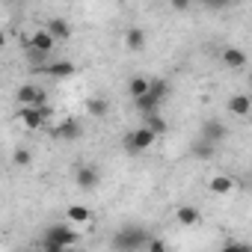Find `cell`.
<instances>
[{
  "label": "cell",
  "instance_id": "9a60e30c",
  "mask_svg": "<svg viewBox=\"0 0 252 252\" xmlns=\"http://www.w3.org/2000/svg\"><path fill=\"white\" fill-rule=\"evenodd\" d=\"M48 30H51V36L57 39V42H65V39H71V24L65 21V18H48V24H45Z\"/></svg>",
  "mask_w": 252,
  "mask_h": 252
},
{
  "label": "cell",
  "instance_id": "ffe728a7",
  "mask_svg": "<svg viewBox=\"0 0 252 252\" xmlns=\"http://www.w3.org/2000/svg\"><path fill=\"white\" fill-rule=\"evenodd\" d=\"M143 125H149V128L158 134V137H163L166 131H169V125H166V119L160 116V113H152V116H143Z\"/></svg>",
  "mask_w": 252,
  "mask_h": 252
},
{
  "label": "cell",
  "instance_id": "d4e9b609",
  "mask_svg": "<svg viewBox=\"0 0 252 252\" xmlns=\"http://www.w3.org/2000/svg\"><path fill=\"white\" fill-rule=\"evenodd\" d=\"M169 3H172V9H175V12H187L193 0H169Z\"/></svg>",
  "mask_w": 252,
  "mask_h": 252
},
{
  "label": "cell",
  "instance_id": "ac0fdd59",
  "mask_svg": "<svg viewBox=\"0 0 252 252\" xmlns=\"http://www.w3.org/2000/svg\"><path fill=\"white\" fill-rule=\"evenodd\" d=\"M65 217H68V222H74V225H86V222H92V211L83 208V205H71V208L65 211Z\"/></svg>",
  "mask_w": 252,
  "mask_h": 252
},
{
  "label": "cell",
  "instance_id": "8fae6325",
  "mask_svg": "<svg viewBox=\"0 0 252 252\" xmlns=\"http://www.w3.org/2000/svg\"><path fill=\"white\" fill-rule=\"evenodd\" d=\"M220 60H222L225 68H243V65L249 63V57H246L243 48H225V51L220 54Z\"/></svg>",
  "mask_w": 252,
  "mask_h": 252
},
{
  "label": "cell",
  "instance_id": "4316f807",
  "mask_svg": "<svg viewBox=\"0 0 252 252\" xmlns=\"http://www.w3.org/2000/svg\"><path fill=\"white\" fill-rule=\"evenodd\" d=\"M249 86H252V71H249Z\"/></svg>",
  "mask_w": 252,
  "mask_h": 252
},
{
  "label": "cell",
  "instance_id": "5b68a950",
  "mask_svg": "<svg viewBox=\"0 0 252 252\" xmlns=\"http://www.w3.org/2000/svg\"><path fill=\"white\" fill-rule=\"evenodd\" d=\"M18 119H21V125H24L27 131H39V128H45L48 119H51V107H48V104H39V107H21Z\"/></svg>",
  "mask_w": 252,
  "mask_h": 252
},
{
  "label": "cell",
  "instance_id": "7402d4cb",
  "mask_svg": "<svg viewBox=\"0 0 252 252\" xmlns=\"http://www.w3.org/2000/svg\"><path fill=\"white\" fill-rule=\"evenodd\" d=\"M12 160H15V166H27V163H30V160H33V158H30V152H27V149H18V152H15V158H12Z\"/></svg>",
  "mask_w": 252,
  "mask_h": 252
},
{
  "label": "cell",
  "instance_id": "52a82bcc",
  "mask_svg": "<svg viewBox=\"0 0 252 252\" xmlns=\"http://www.w3.org/2000/svg\"><path fill=\"white\" fill-rule=\"evenodd\" d=\"M18 104L21 107H39V104H48V95H45L42 86L24 83V86H18Z\"/></svg>",
  "mask_w": 252,
  "mask_h": 252
},
{
  "label": "cell",
  "instance_id": "6da1fadb",
  "mask_svg": "<svg viewBox=\"0 0 252 252\" xmlns=\"http://www.w3.org/2000/svg\"><path fill=\"white\" fill-rule=\"evenodd\" d=\"M166 95H169V83H166L163 77H152L149 92L140 95V98H134V107H137L140 116H152V113L160 110V104L166 101Z\"/></svg>",
  "mask_w": 252,
  "mask_h": 252
},
{
  "label": "cell",
  "instance_id": "cb8c5ba5",
  "mask_svg": "<svg viewBox=\"0 0 252 252\" xmlns=\"http://www.w3.org/2000/svg\"><path fill=\"white\" fill-rule=\"evenodd\" d=\"M146 249H149V252H163V249H166V243H163V240H155V237H149Z\"/></svg>",
  "mask_w": 252,
  "mask_h": 252
},
{
  "label": "cell",
  "instance_id": "9c48e42d",
  "mask_svg": "<svg viewBox=\"0 0 252 252\" xmlns=\"http://www.w3.org/2000/svg\"><path fill=\"white\" fill-rule=\"evenodd\" d=\"M199 137H205V140H211V143H222L225 137H228V128L220 122V119H205L202 122V128H199Z\"/></svg>",
  "mask_w": 252,
  "mask_h": 252
},
{
  "label": "cell",
  "instance_id": "ba28073f",
  "mask_svg": "<svg viewBox=\"0 0 252 252\" xmlns=\"http://www.w3.org/2000/svg\"><path fill=\"white\" fill-rule=\"evenodd\" d=\"M74 184L89 193V190H95V187L101 184V172H98L95 166H89V163H80V166L74 169Z\"/></svg>",
  "mask_w": 252,
  "mask_h": 252
},
{
  "label": "cell",
  "instance_id": "5bb4252c",
  "mask_svg": "<svg viewBox=\"0 0 252 252\" xmlns=\"http://www.w3.org/2000/svg\"><path fill=\"white\" fill-rule=\"evenodd\" d=\"M175 220H178L184 228H193V225H199L202 214H199V208H193V205H178V208H175Z\"/></svg>",
  "mask_w": 252,
  "mask_h": 252
},
{
  "label": "cell",
  "instance_id": "30bf717a",
  "mask_svg": "<svg viewBox=\"0 0 252 252\" xmlns=\"http://www.w3.org/2000/svg\"><path fill=\"white\" fill-rule=\"evenodd\" d=\"M225 107H228L231 116H249V113H252V98H249L246 92H234Z\"/></svg>",
  "mask_w": 252,
  "mask_h": 252
},
{
  "label": "cell",
  "instance_id": "8992f818",
  "mask_svg": "<svg viewBox=\"0 0 252 252\" xmlns=\"http://www.w3.org/2000/svg\"><path fill=\"white\" fill-rule=\"evenodd\" d=\"M51 134H54V140L74 143V140H80V137H83V125H80L77 119H63L60 125H54V128H51Z\"/></svg>",
  "mask_w": 252,
  "mask_h": 252
},
{
  "label": "cell",
  "instance_id": "e0dca14e",
  "mask_svg": "<svg viewBox=\"0 0 252 252\" xmlns=\"http://www.w3.org/2000/svg\"><path fill=\"white\" fill-rule=\"evenodd\" d=\"M125 48L128 51H143L146 48V30H140V27L125 30Z\"/></svg>",
  "mask_w": 252,
  "mask_h": 252
},
{
  "label": "cell",
  "instance_id": "3957f363",
  "mask_svg": "<svg viewBox=\"0 0 252 252\" xmlns=\"http://www.w3.org/2000/svg\"><path fill=\"white\" fill-rule=\"evenodd\" d=\"M77 243V231H74V222H54L48 231H45V240L42 246L48 252H60V249H68Z\"/></svg>",
  "mask_w": 252,
  "mask_h": 252
},
{
  "label": "cell",
  "instance_id": "d6986e66",
  "mask_svg": "<svg viewBox=\"0 0 252 252\" xmlns=\"http://www.w3.org/2000/svg\"><path fill=\"white\" fill-rule=\"evenodd\" d=\"M149 86H152V77H143V74H134V77L128 80V92H131V98L146 95V92H149Z\"/></svg>",
  "mask_w": 252,
  "mask_h": 252
},
{
  "label": "cell",
  "instance_id": "44dd1931",
  "mask_svg": "<svg viewBox=\"0 0 252 252\" xmlns=\"http://www.w3.org/2000/svg\"><path fill=\"white\" fill-rule=\"evenodd\" d=\"M86 110H89V116H95V119H104V116L110 113V101H107V98H92V101L86 104Z\"/></svg>",
  "mask_w": 252,
  "mask_h": 252
},
{
  "label": "cell",
  "instance_id": "4fadbf2b",
  "mask_svg": "<svg viewBox=\"0 0 252 252\" xmlns=\"http://www.w3.org/2000/svg\"><path fill=\"white\" fill-rule=\"evenodd\" d=\"M234 187H237V181H234L231 175H214V178L208 181V190H211L214 196H228Z\"/></svg>",
  "mask_w": 252,
  "mask_h": 252
},
{
  "label": "cell",
  "instance_id": "277c9868",
  "mask_svg": "<svg viewBox=\"0 0 252 252\" xmlns=\"http://www.w3.org/2000/svg\"><path fill=\"white\" fill-rule=\"evenodd\" d=\"M155 140H158V134L149 128V125H140V128L125 134V149H128L131 155H143V152H149L155 146Z\"/></svg>",
  "mask_w": 252,
  "mask_h": 252
},
{
  "label": "cell",
  "instance_id": "7c38bea8",
  "mask_svg": "<svg viewBox=\"0 0 252 252\" xmlns=\"http://www.w3.org/2000/svg\"><path fill=\"white\" fill-rule=\"evenodd\" d=\"M42 74H48V77H54V80L71 77V74H74V63H68V60H60V63H48V65H42Z\"/></svg>",
  "mask_w": 252,
  "mask_h": 252
},
{
  "label": "cell",
  "instance_id": "603a6c76",
  "mask_svg": "<svg viewBox=\"0 0 252 252\" xmlns=\"http://www.w3.org/2000/svg\"><path fill=\"white\" fill-rule=\"evenodd\" d=\"M202 3H205L208 9H225V6L234 3V0H202Z\"/></svg>",
  "mask_w": 252,
  "mask_h": 252
},
{
  "label": "cell",
  "instance_id": "2e32d148",
  "mask_svg": "<svg viewBox=\"0 0 252 252\" xmlns=\"http://www.w3.org/2000/svg\"><path fill=\"white\" fill-rule=\"evenodd\" d=\"M190 155L196 158V160H211L214 155H217V143H211V140H205V137H199L193 146H190Z\"/></svg>",
  "mask_w": 252,
  "mask_h": 252
},
{
  "label": "cell",
  "instance_id": "484cf974",
  "mask_svg": "<svg viewBox=\"0 0 252 252\" xmlns=\"http://www.w3.org/2000/svg\"><path fill=\"white\" fill-rule=\"evenodd\" d=\"M222 249H249V243H243V240H228V243H222Z\"/></svg>",
  "mask_w": 252,
  "mask_h": 252
},
{
  "label": "cell",
  "instance_id": "7a4b0ae2",
  "mask_svg": "<svg viewBox=\"0 0 252 252\" xmlns=\"http://www.w3.org/2000/svg\"><path fill=\"white\" fill-rule=\"evenodd\" d=\"M146 243H149V231L140 225H125L110 240V246L119 252H137V249H146Z\"/></svg>",
  "mask_w": 252,
  "mask_h": 252
}]
</instances>
